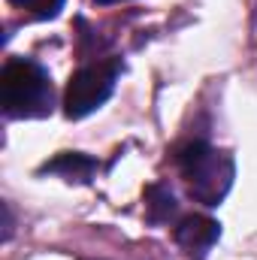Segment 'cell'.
I'll use <instances>...</instances> for the list:
<instances>
[{
    "mask_svg": "<svg viewBox=\"0 0 257 260\" xmlns=\"http://www.w3.org/2000/svg\"><path fill=\"white\" fill-rule=\"evenodd\" d=\"M52 79L37 61L15 58L0 73V106L9 118H43L52 112Z\"/></svg>",
    "mask_w": 257,
    "mask_h": 260,
    "instance_id": "obj_1",
    "label": "cell"
},
{
    "mask_svg": "<svg viewBox=\"0 0 257 260\" xmlns=\"http://www.w3.org/2000/svg\"><path fill=\"white\" fill-rule=\"evenodd\" d=\"M176 164L182 170V179L188 185V194L203 206H218L236 176V164L227 151H218L206 142H191L176 154Z\"/></svg>",
    "mask_w": 257,
    "mask_h": 260,
    "instance_id": "obj_2",
    "label": "cell"
},
{
    "mask_svg": "<svg viewBox=\"0 0 257 260\" xmlns=\"http://www.w3.org/2000/svg\"><path fill=\"white\" fill-rule=\"evenodd\" d=\"M118 76H121V61L118 58H106V61H97V64L76 70L64 97L67 118H85L94 109H100L112 97Z\"/></svg>",
    "mask_w": 257,
    "mask_h": 260,
    "instance_id": "obj_3",
    "label": "cell"
},
{
    "mask_svg": "<svg viewBox=\"0 0 257 260\" xmlns=\"http://www.w3.org/2000/svg\"><path fill=\"white\" fill-rule=\"evenodd\" d=\"M173 236H176V242H179L188 254L203 257V254L218 242L221 224L212 221V218H206V215H188V218H182V221L176 224Z\"/></svg>",
    "mask_w": 257,
    "mask_h": 260,
    "instance_id": "obj_4",
    "label": "cell"
},
{
    "mask_svg": "<svg viewBox=\"0 0 257 260\" xmlns=\"http://www.w3.org/2000/svg\"><path fill=\"white\" fill-rule=\"evenodd\" d=\"M97 170V160L88 157V154H79V151H64L58 154L55 160L43 164L40 173H52V176H64L67 182H88Z\"/></svg>",
    "mask_w": 257,
    "mask_h": 260,
    "instance_id": "obj_5",
    "label": "cell"
},
{
    "mask_svg": "<svg viewBox=\"0 0 257 260\" xmlns=\"http://www.w3.org/2000/svg\"><path fill=\"white\" fill-rule=\"evenodd\" d=\"M176 209H179V203L173 200V194H170L164 185L145 188V215H148V221L164 224V221H170V218L176 215Z\"/></svg>",
    "mask_w": 257,
    "mask_h": 260,
    "instance_id": "obj_6",
    "label": "cell"
},
{
    "mask_svg": "<svg viewBox=\"0 0 257 260\" xmlns=\"http://www.w3.org/2000/svg\"><path fill=\"white\" fill-rule=\"evenodd\" d=\"M15 9H24L34 18H55L64 9V0H9Z\"/></svg>",
    "mask_w": 257,
    "mask_h": 260,
    "instance_id": "obj_7",
    "label": "cell"
},
{
    "mask_svg": "<svg viewBox=\"0 0 257 260\" xmlns=\"http://www.w3.org/2000/svg\"><path fill=\"white\" fill-rule=\"evenodd\" d=\"M94 3H100V6H109V3H121V0H94Z\"/></svg>",
    "mask_w": 257,
    "mask_h": 260,
    "instance_id": "obj_8",
    "label": "cell"
}]
</instances>
